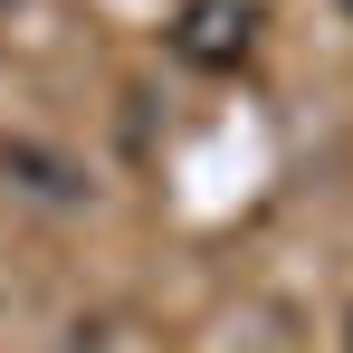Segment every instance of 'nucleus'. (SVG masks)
Returning a JSON list of instances; mask_svg holds the SVG:
<instances>
[{
    "label": "nucleus",
    "instance_id": "nucleus-1",
    "mask_svg": "<svg viewBox=\"0 0 353 353\" xmlns=\"http://www.w3.org/2000/svg\"><path fill=\"white\" fill-rule=\"evenodd\" d=\"M258 48V0H181L172 10V58L181 67H239Z\"/></svg>",
    "mask_w": 353,
    "mask_h": 353
},
{
    "label": "nucleus",
    "instance_id": "nucleus-2",
    "mask_svg": "<svg viewBox=\"0 0 353 353\" xmlns=\"http://www.w3.org/2000/svg\"><path fill=\"white\" fill-rule=\"evenodd\" d=\"M344 344H353V325H344Z\"/></svg>",
    "mask_w": 353,
    "mask_h": 353
},
{
    "label": "nucleus",
    "instance_id": "nucleus-3",
    "mask_svg": "<svg viewBox=\"0 0 353 353\" xmlns=\"http://www.w3.org/2000/svg\"><path fill=\"white\" fill-rule=\"evenodd\" d=\"M344 10H353V0H344Z\"/></svg>",
    "mask_w": 353,
    "mask_h": 353
}]
</instances>
